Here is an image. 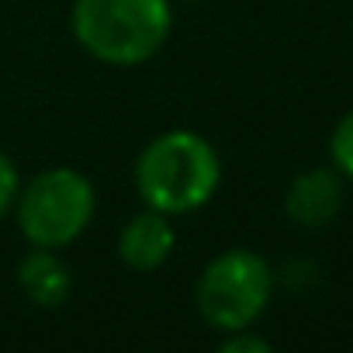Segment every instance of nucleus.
Wrapping results in <instances>:
<instances>
[{"label":"nucleus","mask_w":353,"mask_h":353,"mask_svg":"<svg viewBox=\"0 0 353 353\" xmlns=\"http://www.w3.org/2000/svg\"><path fill=\"white\" fill-rule=\"evenodd\" d=\"M222 181L215 145L191 132L173 128L156 135L135 159V191L145 208L163 215H188L212 201Z\"/></svg>","instance_id":"f257e3e1"},{"label":"nucleus","mask_w":353,"mask_h":353,"mask_svg":"<svg viewBox=\"0 0 353 353\" xmlns=\"http://www.w3.org/2000/svg\"><path fill=\"white\" fill-rule=\"evenodd\" d=\"M329 152H332V163L339 173H346L353 181V111H346L332 132V142H329Z\"/></svg>","instance_id":"6e6552de"},{"label":"nucleus","mask_w":353,"mask_h":353,"mask_svg":"<svg viewBox=\"0 0 353 353\" xmlns=\"http://www.w3.org/2000/svg\"><path fill=\"white\" fill-rule=\"evenodd\" d=\"M270 291H274V274L260 253L225 250L201 270L194 301L212 329L232 332L260 319V312L270 301Z\"/></svg>","instance_id":"20e7f679"},{"label":"nucleus","mask_w":353,"mask_h":353,"mask_svg":"<svg viewBox=\"0 0 353 353\" xmlns=\"http://www.w3.org/2000/svg\"><path fill=\"white\" fill-rule=\"evenodd\" d=\"M18 284L28 294L32 305L39 308H56L70 298L73 291V274L70 267L56 256V250H42L35 246L21 263H18Z\"/></svg>","instance_id":"0eeeda50"},{"label":"nucleus","mask_w":353,"mask_h":353,"mask_svg":"<svg viewBox=\"0 0 353 353\" xmlns=\"http://www.w3.org/2000/svg\"><path fill=\"white\" fill-rule=\"evenodd\" d=\"M97 212L94 184L73 166H52L21 188L14 215L32 246L63 250L77 243Z\"/></svg>","instance_id":"7ed1b4c3"},{"label":"nucleus","mask_w":353,"mask_h":353,"mask_svg":"<svg viewBox=\"0 0 353 353\" xmlns=\"http://www.w3.org/2000/svg\"><path fill=\"white\" fill-rule=\"evenodd\" d=\"M219 350H222V353H270V343H267L263 336L250 332V325H246V329H232V332L219 343Z\"/></svg>","instance_id":"9d476101"},{"label":"nucleus","mask_w":353,"mask_h":353,"mask_svg":"<svg viewBox=\"0 0 353 353\" xmlns=\"http://www.w3.org/2000/svg\"><path fill=\"white\" fill-rule=\"evenodd\" d=\"M339 205H343V181L336 170H325V166H315V170H305L301 176H294L288 188V198H284L288 219L301 229L329 225L336 219Z\"/></svg>","instance_id":"39448f33"},{"label":"nucleus","mask_w":353,"mask_h":353,"mask_svg":"<svg viewBox=\"0 0 353 353\" xmlns=\"http://www.w3.org/2000/svg\"><path fill=\"white\" fill-rule=\"evenodd\" d=\"M18 194H21V173L8 152H0V219L11 215V208L18 205Z\"/></svg>","instance_id":"1a4fd4ad"},{"label":"nucleus","mask_w":353,"mask_h":353,"mask_svg":"<svg viewBox=\"0 0 353 353\" xmlns=\"http://www.w3.org/2000/svg\"><path fill=\"white\" fill-rule=\"evenodd\" d=\"M70 28L80 49L108 66L152 59L173 28L170 0H73Z\"/></svg>","instance_id":"f03ea898"},{"label":"nucleus","mask_w":353,"mask_h":353,"mask_svg":"<svg viewBox=\"0 0 353 353\" xmlns=\"http://www.w3.org/2000/svg\"><path fill=\"white\" fill-rule=\"evenodd\" d=\"M173 243H176V232H173L170 215L145 208L125 222V229L118 236V256L125 260V267L149 274L170 260Z\"/></svg>","instance_id":"423d86ee"}]
</instances>
